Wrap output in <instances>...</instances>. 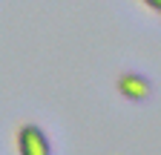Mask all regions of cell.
I'll use <instances>...</instances> for the list:
<instances>
[{
  "mask_svg": "<svg viewBox=\"0 0 161 155\" xmlns=\"http://www.w3.org/2000/svg\"><path fill=\"white\" fill-rule=\"evenodd\" d=\"M17 155H52V144L37 124H23L14 135Z\"/></svg>",
  "mask_w": 161,
  "mask_h": 155,
  "instance_id": "6da1fadb",
  "label": "cell"
},
{
  "mask_svg": "<svg viewBox=\"0 0 161 155\" xmlns=\"http://www.w3.org/2000/svg\"><path fill=\"white\" fill-rule=\"evenodd\" d=\"M150 12H155V14H161V0H141Z\"/></svg>",
  "mask_w": 161,
  "mask_h": 155,
  "instance_id": "3957f363",
  "label": "cell"
},
{
  "mask_svg": "<svg viewBox=\"0 0 161 155\" xmlns=\"http://www.w3.org/2000/svg\"><path fill=\"white\" fill-rule=\"evenodd\" d=\"M118 92L127 101H147L150 98V81L138 72H124L118 78Z\"/></svg>",
  "mask_w": 161,
  "mask_h": 155,
  "instance_id": "7a4b0ae2",
  "label": "cell"
}]
</instances>
